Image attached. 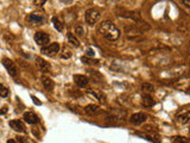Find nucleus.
<instances>
[{
    "mask_svg": "<svg viewBox=\"0 0 190 143\" xmlns=\"http://www.w3.org/2000/svg\"><path fill=\"white\" fill-rule=\"evenodd\" d=\"M99 32L102 34L108 41H115L120 36L119 29L109 20H105L99 25Z\"/></svg>",
    "mask_w": 190,
    "mask_h": 143,
    "instance_id": "1",
    "label": "nucleus"
},
{
    "mask_svg": "<svg viewBox=\"0 0 190 143\" xmlns=\"http://www.w3.org/2000/svg\"><path fill=\"white\" fill-rule=\"evenodd\" d=\"M100 17H101V13H100L99 10H96V8H89V10L86 11L84 19H86L87 24L94 25V24H96V23L99 22Z\"/></svg>",
    "mask_w": 190,
    "mask_h": 143,
    "instance_id": "2",
    "label": "nucleus"
},
{
    "mask_svg": "<svg viewBox=\"0 0 190 143\" xmlns=\"http://www.w3.org/2000/svg\"><path fill=\"white\" fill-rule=\"evenodd\" d=\"M49 39H50V36L43 32V31H37L35 34V42L37 43L38 45H45L49 43Z\"/></svg>",
    "mask_w": 190,
    "mask_h": 143,
    "instance_id": "3",
    "label": "nucleus"
},
{
    "mask_svg": "<svg viewBox=\"0 0 190 143\" xmlns=\"http://www.w3.org/2000/svg\"><path fill=\"white\" fill-rule=\"evenodd\" d=\"M146 119H147V116H146L145 113L138 112V113H134V114L131 116L129 122H131L133 125H140V124H143Z\"/></svg>",
    "mask_w": 190,
    "mask_h": 143,
    "instance_id": "4",
    "label": "nucleus"
},
{
    "mask_svg": "<svg viewBox=\"0 0 190 143\" xmlns=\"http://www.w3.org/2000/svg\"><path fill=\"white\" fill-rule=\"evenodd\" d=\"M2 65H4V67L7 69V72L12 76L18 75V69H17V67L15 66V63L10 60V59H4V60H2Z\"/></svg>",
    "mask_w": 190,
    "mask_h": 143,
    "instance_id": "5",
    "label": "nucleus"
},
{
    "mask_svg": "<svg viewBox=\"0 0 190 143\" xmlns=\"http://www.w3.org/2000/svg\"><path fill=\"white\" fill-rule=\"evenodd\" d=\"M58 51H60V44L58 43H51V44H49L48 47L42 48V53L45 54V55H50V56L57 54Z\"/></svg>",
    "mask_w": 190,
    "mask_h": 143,
    "instance_id": "6",
    "label": "nucleus"
},
{
    "mask_svg": "<svg viewBox=\"0 0 190 143\" xmlns=\"http://www.w3.org/2000/svg\"><path fill=\"white\" fill-rule=\"evenodd\" d=\"M10 127L13 129L15 131H18V132H25L26 129H25V125L23 124V122L18 121V119H15V121L10 122Z\"/></svg>",
    "mask_w": 190,
    "mask_h": 143,
    "instance_id": "7",
    "label": "nucleus"
},
{
    "mask_svg": "<svg viewBox=\"0 0 190 143\" xmlns=\"http://www.w3.org/2000/svg\"><path fill=\"white\" fill-rule=\"evenodd\" d=\"M36 65H37V67L39 70H42V72H48V70H50V63H48L44 59H42V57H37L36 59Z\"/></svg>",
    "mask_w": 190,
    "mask_h": 143,
    "instance_id": "8",
    "label": "nucleus"
},
{
    "mask_svg": "<svg viewBox=\"0 0 190 143\" xmlns=\"http://www.w3.org/2000/svg\"><path fill=\"white\" fill-rule=\"evenodd\" d=\"M74 81H75V83L78 87L83 88V87H86L88 85V78L84 75H81V74H76L74 76Z\"/></svg>",
    "mask_w": 190,
    "mask_h": 143,
    "instance_id": "9",
    "label": "nucleus"
},
{
    "mask_svg": "<svg viewBox=\"0 0 190 143\" xmlns=\"http://www.w3.org/2000/svg\"><path fill=\"white\" fill-rule=\"evenodd\" d=\"M40 80H42V83H43V86H44V88H45L46 91H51L53 88L55 83H53V81L49 78V76L43 75L40 78Z\"/></svg>",
    "mask_w": 190,
    "mask_h": 143,
    "instance_id": "10",
    "label": "nucleus"
},
{
    "mask_svg": "<svg viewBox=\"0 0 190 143\" xmlns=\"http://www.w3.org/2000/svg\"><path fill=\"white\" fill-rule=\"evenodd\" d=\"M24 121L29 124H36V123H38V117L33 112H25L24 113Z\"/></svg>",
    "mask_w": 190,
    "mask_h": 143,
    "instance_id": "11",
    "label": "nucleus"
},
{
    "mask_svg": "<svg viewBox=\"0 0 190 143\" xmlns=\"http://www.w3.org/2000/svg\"><path fill=\"white\" fill-rule=\"evenodd\" d=\"M29 20L31 23H35V24H39L44 20V15L42 13H38V12H33L29 16Z\"/></svg>",
    "mask_w": 190,
    "mask_h": 143,
    "instance_id": "12",
    "label": "nucleus"
},
{
    "mask_svg": "<svg viewBox=\"0 0 190 143\" xmlns=\"http://www.w3.org/2000/svg\"><path fill=\"white\" fill-rule=\"evenodd\" d=\"M141 104H143V106H146V107H151V106L154 105V100L150 94H144L141 97Z\"/></svg>",
    "mask_w": 190,
    "mask_h": 143,
    "instance_id": "13",
    "label": "nucleus"
},
{
    "mask_svg": "<svg viewBox=\"0 0 190 143\" xmlns=\"http://www.w3.org/2000/svg\"><path fill=\"white\" fill-rule=\"evenodd\" d=\"M149 141H152V142L154 143H160V137L158 134H156V132H149L147 135L145 136Z\"/></svg>",
    "mask_w": 190,
    "mask_h": 143,
    "instance_id": "14",
    "label": "nucleus"
},
{
    "mask_svg": "<svg viewBox=\"0 0 190 143\" xmlns=\"http://www.w3.org/2000/svg\"><path fill=\"white\" fill-rule=\"evenodd\" d=\"M84 111L88 114H95V113L99 112V106L96 105H88L84 107Z\"/></svg>",
    "mask_w": 190,
    "mask_h": 143,
    "instance_id": "15",
    "label": "nucleus"
},
{
    "mask_svg": "<svg viewBox=\"0 0 190 143\" xmlns=\"http://www.w3.org/2000/svg\"><path fill=\"white\" fill-rule=\"evenodd\" d=\"M53 25H55V28L57 29L58 31H62L63 30V28H64V25H63V23L57 18V17H53Z\"/></svg>",
    "mask_w": 190,
    "mask_h": 143,
    "instance_id": "16",
    "label": "nucleus"
},
{
    "mask_svg": "<svg viewBox=\"0 0 190 143\" xmlns=\"http://www.w3.org/2000/svg\"><path fill=\"white\" fill-rule=\"evenodd\" d=\"M67 36H68V41H69V43H70V44H73L74 47H78V45H80L78 39H77L76 36H74L73 34H68Z\"/></svg>",
    "mask_w": 190,
    "mask_h": 143,
    "instance_id": "17",
    "label": "nucleus"
},
{
    "mask_svg": "<svg viewBox=\"0 0 190 143\" xmlns=\"http://www.w3.org/2000/svg\"><path fill=\"white\" fill-rule=\"evenodd\" d=\"M190 119V112H185L184 114H181V116H178V121L181 122L182 124H187Z\"/></svg>",
    "mask_w": 190,
    "mask_h": 143,
    "instance_id": "18",
    "label": "nucleus"
},
{
    "mask_svg": "<svg viewBox=\"0 0 190 143\" xmlns=\"http://www.w3.org/2000/svg\"><path fill=\"white\" fill-rule=\"evenodd\" d=\"M172 143H189V141L183 136H176L172 138Z\"/></svg>",
    "mask_w": 190,
    "mask_h": 143,
    "instance_id": "19",
    "label": "nucleus"
},
{
    "mask_svg": "<svg viewBox=\"0 0 190 143\" xmlns=\"http://www.w3.org/2000/svg\"><path fill=\"white\" fill-rule=\"evenodd\" d=\"M141 90L145 91V92H152V91L154 90V87L152 86L151 83H145L141 85Z\"/></svg>",
    "mask_w": 190,
    "mask_h": 143,
    "instance_id": "20",
    "label": "nucleus"
},
{
    "mask_svg": "<svg viewBox=\"0 0 190 143\" xmlns=\"http://www.w3.org/2000/svg\"><path fill=\"white\" fill-rule=\"evenodd\" d=\"M0 96L4 97V98H6L8 96V90L4 86V85H0Z\"/></svg>",
    "mask_w": 190,
    "mask_h": 143,
    "instance_id": "21",
    "label": "nucleus"
},
{
    "mask_svg": "<svg viewBox=\"0 0 190 143\" xmlns=\"http://www.w3.org/2000/svg\"><path fill=\"white\" fill-rule=\"evenodd\" d=\"M17 141L19 143H29V138H26L24 136H18L17 137Z\"/></svg>",
    "mask_w": 190,
    "mask_h": 143,
    "instance_id": "22",
    "label": "nucleus"
},
{
    "mask_svg": "<svg viewBox=\"0 0 190 143\" xmlns=\"http://www.w3.org/2000/svg\"><path fill=\"white\" fill-rule=\"evenodd\" d=\"M82 62L84 63H98L99 61H94V60H91V59H88V57H82Z\"/></svg>",
    "mask_w": 190,
    "mask_h": 143,
    "instance_id": "23",
    "label": "nucleus"
},
{
    "mask_svg": "<svg viewBox=\"0 0 190 143\" xmlns=\"http://www.w3.org/2000/svg\"><path fill=\"white\" fill-rule=\"evenodd\" d=\"M75 31H76V34L78 35V36H83V29L81 28V26H76L75 28Z\"/></svg>",
    "mask_w": 190,
    "mask_h": 143,
    "instance_id": "24",
    "label": "nucleus"
},
{
    "mask_svg": "<svg viewBox=\"0 0 190 143\" xmlns=\"http://www.w3.org/2000/svg\"><path fill=\"white\" fill-rule=\"evenodd\" d=\"M31 98H32V100H33V103H35V104H36V105H40V104H42V103H40V101H39V100H38V99L36 98V97H35V96H32V97H31Z\"/></svg>",
    "mask_w": 190,
    "mask_h": 143,
    "instance_id": "25",
    "label": "nucleus"
},
{
    "mask_svg": "<svg viewBox=\"0 0 190 143\" xmlns=\"http://www.w3.org/2000/svg\"><path fill=\"white\" fill-rule=\"evenodd\" d=\"M6 112H7V107H2V109L0 110V114H5Z\"/></svg>",
    "mask_w": 190,
    "mask_h": 143,
    "instance_id": "26",
    "label": "nucleus"
},
{
    "mask_svg": "<svg viewBox=\"0 0 190 143\" xmlns=\"http://www.w3.org/2000/svg\"><path fill=\"white\" fill-rule=\"evenodd\" d=\"M33 2H35L36 5H38V4H39V5H42V4H45V1H44V0H43V1H37V0H36V1H33Z\"/></svg>",
    "mask_w": 190,
    "mask_h": 143,
    "instance_id": "27",
    "label": "nucleus"
},
{
    "mask_svg": "<svg viewBox=\"0 0 190 143\" xmlns=\"http://www.w3.org/2000/svg\"><path fill=\"white\" fill-rule=\"evenodd\" d=\"M7 143H17V142H15V140H8V141H7Z\"/></svg>",
    "mask_w": 190,
    "mask_h": 143,
    "instance_id": "28",
    "label": "nucleus"
}]
</instances>
